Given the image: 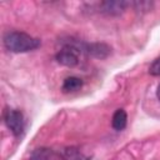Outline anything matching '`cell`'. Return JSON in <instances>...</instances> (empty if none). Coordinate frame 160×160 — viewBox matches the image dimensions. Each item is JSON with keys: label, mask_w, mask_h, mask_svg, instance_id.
Instances as JSON below:
<instances>
[{"label": "cell", "mask_w": 160, "mask_h": 160, "mask_svg": "<svg viewBox=\"0 0 160 160\" xmlns=\"http://www.w3.org/2000/svg\"><path fill=\"white\" fill-rule=\"evenodd\" d=\"M4 121L8 126V129L15 135L19 136L25 128V121H24V115L21 111L15 110V109H9L5 111L4 115Z\"/></svg>", "instance_id": "obj_3"}, {"label": "cell", "mask_w": 160, "mask_h": 160, "mask_svg": "<svg viewBox=\"0 0 160 160\" xmlns=\"http://www.w3.org/2000/svg\"><path fill=\"white\" fill-rule=\"evenodd\" d=\"M126 122H128V115L125 112L124 109H118L114 115H112V120H111V125L115 130L120 131L122 129H125L126 126Z\"/></svg>", "instance_id": "obj_7"}, {"label": "cell", "mask_w": 160, "mask_h": 160, "mask_svg": "<svg viewBox=\"0 0 160 160\" xmlns=\"http://www.w3.org/2000/svg\"><path fill=\"white\" fill-rule=\"evenodd\" d=\"M30 160H61V158L49 148H39L31 152Z\"/></svg>", "instance_id": "obj_6"}, {"label": "cell", "mask_w": 160, "mask_h": 160, "mask_svg": "<svg viewBox=\"0 0 160 160\" xmlns=\"http://www.w3.org/2000/svg\"><path fill=\"white\" fill-rule=\"evenodd\" d=\"M149 72H150V75H152V76H160V58L155 59V60L151 62V65H150V68H149Z\"/></svg>", "instance_id": "obj_10"}, {"label": "cell", "mask_w": 160, "mask_h": 160, "mask_svg": "<svg viewBox=\"0 0 160 160\" xmlns=\"http://www.w3.org/2000/svg\"><path fill=\"white\" fill-rule=\"evenodd\" d=\"M82 51H86L88 55L96 59H105L111 54V48L104 42H92L85 44L82 46Z\"/></svg>", "instance_id": "obj_4"}, {"label": "cell", "mask_w": 160, "mask_h": 160, "mask_svg": "<svg viewBox=\"0 0 160 160\" xmlns=\"http://www.w3.org/2000/svg\"><path fill=\"white\" fill-rule=\"evenodd\" d=\"M62 159L64 160H86V158L76 148H66L62 151Z\"/></svg>", "instance_id": "obj_9"}, {"label": "cell", "mask_w": 160, "mask_h": 160, "mask_svg": "<svg viewBox=\"0 0 160 160\" xmlns=\"http://www.w3.org/2000/svg\"><path fill=\"white\" fill-rule=\"evenodd\" d=\"M40 40L22 31H9L4 36V46L11 52H28L40 46Z\"/></svg>", "instance_id": "obj_1"}, {"label": "cell", "mask_w": 160, "mask_h": 160, "mask_svg": "<svg viewBox=\"0 0 160 160\" xmlns=\"http://www.w3.org/2000/svg\"><path fill=\"white\" fill-rule=\"evenodd\" d=\"M156 96H158V99L160 100V84H159V86H158V90H156Z\"/></svg>", "instance_id": "obj_11"}, {"label": "cell", "mask_w": 160, "mask_h": 160, "mask_svg": "<svg viewBox=\"0 0 160 160\" xmlns=\"http://www.w3.org/2000/svg\"><path fill=\"white\" fill-rule=\"evenodd\" d=\"M82 86V80L78 76H69L64 80L62 82V91L64 92H72V91H78L80 90Z\"/></svg>", "instance_id": "obj_8"}, {"label": "cell", "mask_w": 160, "mask_h": 160, "mask_svg": "<svg viewBox=\"0 0 160 160\" xmlns=\"http://www.w3.org/2000/svg\"><path fill=\"white\" fill-rule=\"evenodd\" d=\"M131 5L128 1H104L100 4V11L106 15H120L122 14L126 8Z\"/></svg>", "instance_id": "obj_5"}, {"label": "cell", "mask_w": 160, "mask_h": 160, "mask_svg": "<svg viewBox=\"0 0 160 160\" xmlns=\"http://www.w3.org/2000/svg\"><path fill=\"white\" fill-rule=\"evenodd\" d=\"M80 51H81V49L78 45L69 42L61 50L58 51L55 59L59 64L68 66V68H72L79 64V52Z\"/></svg>", "instance_id": "obj_2"}]
</instances>
